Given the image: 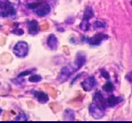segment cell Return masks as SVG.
<instances>
[{"instance_id":"24","label":"cell","mask_w":132,"mask_h":123,"mask_svg":"<svg viewBox=\"0 0 132 123\" xmlns=\"http://www.w3.org/2000/svg\"><path fill=\"white\" fill-rule=\"evenodd\" d=\"M31 72H32V70H28V71H24V72H21V73H19V78H21V77H24L26 76V75H28V74H30Z\"/></svg>"},{"instance_id":"6","label":"cell","mask_w":132,"mask_h":123,"mask_svg":"<svg viewBox=\"0 0 132 123\" xmlns=\"http://www.w3.org/2000/svg\"><path fill=\"white\" fill-rule=\"evenodd\" d=\"M85 60H86V57H85V54L82 53V52H79V53L76 55V57H75V61L72 64L74 70H75V72H76L77 70L80 69L82 66L85 65Z\"/></svg>"},{"instance_id":"20","label":"cell","mask_w":132,"mask_h":123,"mask_svg":"<svg viewBox=\"0 0 132 123\" xmlns=\"http://www.w3.org/2000/svg\"><path fill=\"white\" fill-rule=\"evenodd\" d=\"M16 121H19V120H28V117L24 113H20L19 116H16V118L15 119Z\"/></svg>"},{"instance_id":"15","label":"cell","mask_w":132,"mask_h":123,"mask_svg":"<svg viewBox=\"0 0 132 123\" xmlns=\"http://www.w3.org/2000/svg\"><path fill=\"white\" fill-rule=\"evenodd\" d=\"M63 118L65 120H74L75 119V115H74L73 110H72V109H65Z\"/></svg>"},{"instance_id":"14","label":"cell","mask_w":132,"mask_h":123,"mask_svg":"<svg viewBox=\"0 0 132 123\" xmlns=\"http://www.w3.org/2000/svg\"><path fill=\"white\" fill-rule=\"evenodd\" d=\"M94 16V10L92 9V7L87 6L85 8V12H84V16H82V20L89 21L92 17Z\"/></svg>"},{"instance_id":"27","label":"cell","mask_w":132,"mask_h":123,"mask_svg":"<svg viewBox=\"0 0 132 123\" xmlns=\"http://www.w3.org/2000/svg\"><path fill=\"white\" fill-rule=\"evenodd\" d=\"M39 1H40V0H39Z\"/></svg>"},{"instance_id":"2","label":"cell","mask_w":132,"mask_h":123,"mask_svg":"<svg viewBox=\"0 0 132 123\" xmlns=\"http://www.w3.org/2000/svg\"><path fill=\"white\" fill-rule=\"evenodd\" d=\"M14 54L19 57H25L29 53V45L25 41H19L15 45Z\"/></svg>"},{"instance_id":"17","label":"cell","mask_w":132,"mask_h":123,"mask_svg":"<svg viewBox=\"0 0 132 123\" xmlns=\"http://www.w3.org/2000/svg\"><path fill=\"white\" fill-rule=\"evenodd\" d=\"M89 27H90V24H89V21L86 20H82L80 24V28L82 31H88Z\"/></svg>"},{"instance_id":"9","label":"cell","mask_w":132,"mask_h":123,"mask_svg":"<svg viewBox=\"0 0 132 123\" xmlns=\"http://www.w3.org/2000/svg\"><path fill=\"white\" fill-rule=\"evenodd\" d=\"M94 103L96 104L97 106H99L100 108H102L103 109H105L107 107L105 98L103 97V95L101 94V92H99V91L94 95Z\"/></svg>"},{"instance_id":"7","label":"cell","mask_w":132,"mask_h":123,"mask_svg":"<svg viewBox=\"0 0 132 123\" xmlns=\"http://www.w3.org/2000/svg\"><path fill=\"white\" fill-rule=\"evenodd\" d=\"M82 88H84V90L85 91H90L92 90L96 85V80H95V77H89V78H85L84 81L82 82Z\"/></svg>"},{"instance_id":"19","label":"cell","mask_w":132,"mask_h":123,"mask_svg":"<svg viewBox=\"0 0 132 123\" xmlns=\"http://www.w3.org/2000/svg\"><path fill=\"white\" fill-rule=\"evenodd\" d=\"M40 80H41V77L39 76V75H37V74L31 75L29 78V81H30V82H39Z\"/></svg>"},{"instance_id":"22","label":"cell","mask_w":132,"mask_h":123,"mask_svg":"<svg viewBox=\"0 0 132 123\" xmlns=\"http://www.w3.org/2000/svg\"><path fill=\"white\" fill-rule=\"evenodd\" d=\"M101 73H102L101 75H102V76L104 77V78H105V79H107V80L109 79L110 76H109V74H108V72H106V71H105V69H102V70H101Z\"/></svg>"},{"instance_id":"13","label":"cell","mask_w":132,"mask_h":123,"mask_svg":"<svg viewBox=\"0 0 132 123\" xmlns=\"http://www.w3.org/2000/svg\"><path fill=\"white\" fill-rule=\"evenodd\" d=\"M105 100H106L107 107H111L112 108V107H115L116 105H118V103H119V101L122 100V98H118V97L114 96V95H111V96L108 97Z\"/></svg>"},{"instance_id":"26","label":"cell","mask_w":132,"mask_h":123,"mask_svg":"<svg viewBox=\"0 0 132 123\" xmlns=\"http://www.w3.org/2000/svg\"><path fill=\"white\" fill-rule=\"evenodd\" d=\"M130 4H131V5H132V1H131V2H130Z\"/></svg>"},{"instance_id":"8","label":"cell","mask_w":132,"mask_h":123,"mask_svg":"<svg viewBox=\"0 0 132 123\" xmlns=\"http://www.w3.org/2000/svg\"><path fill=\"white\" fill-rule=\"evenodd\" d=\"M51 12V6L48 3H42L39 4V6L35 9V13L39 16H44Z\"/></svg>"},{"instance_id":"16","label":"cell","mask_w":132,"mask_h":123,"mask_svg":"<svg viewBox=\"0 0 132 123\" xmlns=\"http://www.w3.org/2000/svg\"><path fill=\"white\" fill-rule=\"evenodd\" d=\"M114 85L112 82L110 81H107L106 83H105V85L103 86V90H105V92L107 93H110V92H113V90H114Z\"/></svg>"},{"instance_id":"3","label":"cell","mask_w":132,"mask_h":123,"mask_svg":"<svg viewBox=\"0 0 132 123\" xmlns=\"http://www.w3.org/2000/svg\"><path fill=\"white\" fill-rule=\"evenodd\" d=\"M74 72H75V70H74L72 65L63 67V68H62V70H61L59 76H58V81H60L61 83L64 82L65 80L68 79L69 77H70L72 73H74Z\"/></svg>"},{"instance_id":"10","label":"cell","mask_w":132,"mask_h":123,"mask_svg":"<svg viewBox=\"0 0 132 123\" xmlns=\"http://www.w3.org/2000/svg\"><path fill=\"white\" fill-rule=\"evenodd\" d=\"M28 27H29V33L30 35L35 36L39 33V23L36 20H32L30 22L28 23Z\"/></svg>"},{"instance_id":"23","label":"cell","mask_w":132,"mask_h":123,"mask_svg":"<svg viewBox=\"0 0 132 123\" xmlns=\"http://www.w3.org/2000/svg\"><path fill=\"white\" fill-rule=\"evenodd\" d=\"M13 34H16V35H22L23 33H24V31L21 30V29H14V30L12 31Z\"/></svg>"},{"instance_id":"18","label":"cell","mask_w":132,"mask_h":123,"mask_svg":"<svg viewBox=\"0 0 132 123\" xmlns=\"http://www.w3.org/2000/svg\"><path fill=\"white\" fill-rule=\"evenodd\" d=\"M93 27L95 28H105V23L103 22V21H95V22H94Z\"/></svg>"},{"instance_id":"1","label":"cell","mask_w":132,"mask_h":123,"mask_svg":"<svg viewBox=\"0 0 132 123\" xmlns=\"http://www.w3.org/2000/svg\"><path fill=\"white\" fill-rule=\"evenodd\" d=\"M16 15V9L10 2L6 0H0V16L8 17Z\"/></svg>"},{"instance_id":"12","label":"cell","mask_w":132,"mask_h":123,"mask_svg":"<svg viewBox=\"0 0 132 123\" xmlns=\"http://www.w3.org/2000/svg\"><path fill=\"white\" fill-rule=\"evenodd\" d=\"M47 45L49 46V47L52 50H55L57 48V46H58V39L56 37L55 35L52 34V35H50L49 37H48V40H47Z\"/></svg>"},{"instance_id":"11","label":"cell","mask_w":132,"mask_h":123,"mask_svg":"<svg viewBox=\"0 0 132 123\" xmlns=\"http://www.w3.org/2000/svg\"><path fill=\"white\" fill-rule=\"evenodd\" d=\"M34 97L37 98V100L39 103H46L49 100V97L43 91H34Z\"/></svg>"},{"instance_id":"25","label":"cell","mask_w":132,"mask_h":123,"mask_svg":"<svg viewBox=\"0 0 132 123\" xmlns=\"http://www.w3.org/2000/svg\"><path fill=\"white\" fill-rule=\"evenodd\" d=\"M1 113H2V109H0V115H1Z\"/></svg>"},{"instance_id":"21","label":"cell","mask_w":132,"mask_h":123,"mask_svg":"<svg viewBox=\"0 0 132 123\" xmlns=\"http://www.w3.org/2000/svg\"><path fill=\"white\" fill-rule=\"evenodd\" d=\"M41 2H36V3H30V4H28L27 5V6L29 8H30V9H34V10H35L36 8L38 7V6H39V4H40Z\"/></svg>"},{"instance_id":"4","label":"cell","mask_w":132,"mask_h":123,"mask_svg":"<svg viewBox=\"0 0 132 123\" xmlns=\"http://www.w3.org/2000/svg\"><path fill=\"white\" fill-rule=\"evenodd\" d=\"M108 38V36L105 35L103 33H97L95 36H93L90 38H87L86 41L87 43H89L91 46H99L101 44L102 41L106 40Z\"/></svg>"},{"instance_id":"5","label":"cell","mask_w":132,"mask_h":123,"mask_svg":"<svg viewBox=\"0 0 132 123\" xmlns=\"http://www.w3.org/2000/svg\"><path fill=\"white\" fill-rule=\"evenodd\" d=\"M89 112L92 115V117H94L95 119H101L105 115V109H103L93 102L89 107Z\"/></svg>"}]
</instances>
